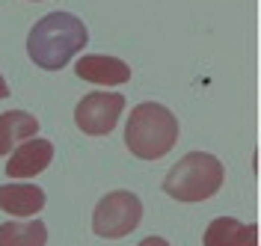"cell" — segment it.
<instances>
[{"label":"cell","instance_id":"5bb4252c","mask_svg":"<svg viewBox=\"0 0 261 246\" xmlns=\"http://www.w3.org/2000/svg\"><path fill=\"white\" fill-rule=\"evenodd\" d=\"M33 3H39V0H33Z\"/></svg>","mask_w":261,"mask_h":246},{"label":"cell","instance_id":"6da1fadb","mask_svg":"<svg viewBox=\"0 0 261 246\" xmlns=\"http://www.w3.org/2000/svg\"><path fill=\"white\" fill-rule=\"evenodd\" d=\"M89 30L77 15L71 12H50L42 21L33 24L27 36V53L39 68L45 71H60L68 66V60L86 48Z\"/></svg>","mask_w":261,"mask_h":246},{"label":"cell","instance_id":"4fadbf2b","mask_svg":"<svg viewBox=\"0 0 261 246\" xmlns=\"http://www.w3.org/2000/svg\"><path fill=\"white\" fill-rule=\"evenodd\" d=\"M9 98V86H6V80H3V74H0V101Z\"/></svg>","mask_w":261,"mask_h":246},{"label":"cell","instance_id":"8fae6325","mask_svg":"<svg viewBox=\"0 0 261 246\" xmlns=\"http://www.w3.org/2000/svg\"><path fill=\"white\" fill-rule=\"evenodd\" d=\"M48 243V229L36 216L27 223H3L0 226V246H45Z\"/></svg>","mask_w":261,"mask_h":246},{"label":"cell","instance_id":"30bf717a","mask_svg":"<svg viewBox=\"0 0 261 246\" xmlns=\"http://www.w3.org/2000/svg\"><path fill=\"white\" fill-rule=\"evenodd\" d=\"M39 133V119L24 110H6L0 113V157H6L18 143Z\"/></svg>","mask_w":261,"mask_h":246},{"label":"cell","instance_id":"7c38bea8","mask_svg":"<svg viewBox=\"0 0 261 246\" xmlns=\"http://www.w3.org/2000/svg\"><path fill=\"white\" fill-rule=\"evenodd\" d=\"M140 246H169V243H166L163 237H154V234H151V237H146V240H143Z\"/></svg>","mask_w":261,"mask_h":246},{"label":"cell","instance_id":"5b68a950","mask_svg":"<svg viewBox=\"0 0 261 246\" xmlns=\"http://www.w3.org/2000/svg\"><path fill=\"white\" fill-rule=\"evenodd\" d=\"M125 110V95L119 92H89L74 107V125L89 136H104L116 128Z\"/></svg>","mask_w":261,"mask_h":246},{"label":"cell","instance_id":"9c48e42d","mask_svg":"<svg viewBox=\"0 0 261 246\" xmlns=\"http://www.w3.org/2000/svg\"><path fill=\"white\" fill-rule=\"evenodd\" d=\"M45 202L48 196L39 184H0V208L12 216H36Z\"/></svg>","mask_w":261,"mask_h":246},{"label":"cell","instance_id":"52a82bcc","mask_svg":"<svg viewBox=\"0 0 261 246\" xmlns=\"http://www.w3.org/2000/svg\"><path fill=\"white\" fill-rule=\"evenodd\" d=\"M77 77L98 86H122L130 80V66L119 57H104V53H86L77 60Z\"/></svg>","mask_w":261,"mask_h":246},{"label":"cell","instance_id":"7a4b0ae2","mask_svg":"<svg viewBox=\"0 0 261 246\" xmlns=\"http://www.w3.org/2000/svg\"><path fill=\"white\" fill-rule=\"evenodd\" d=\"M178 143V119L169 107L146 101L130 110L125 125V146L140 160H161Z\"/></svg>","mask_w":261,"mask_h":246},{"label":"cell","instance_id":"3957f363","mask_svg":"<svg viewBox=\"0 0 261 246\" xmlns=\"http://www.w3.org/2000/svg\"><path fill=\"white\" fill-rule=\"evenodd\" d=\"M226 166L208 151H190L163 178V193L175 202H208L223 190Z\"/></svg>","mask_w":261,"mask_h":246},{"label":"cell","instance_id":"277c9868","mask_svg":"<svg viewBox=\"0 0 261 246\" xmlns=\"http://www.w3.org/2000/svg\"><path fill=\"white\" fill-rule=\"evenodd\" d=\"M143 220V202L130 190H113L95 205L92 213V231L104 240L128 237Z\"/></svg>","mask_w":261,"mask_h":246},{"label":"cell","instance_id":"8992f818","mask_svg":"<svg viewBox=\"0 0 261 246\" xmlns=\"http://www.w3.org/2000/svg\"><path fill=\"white\" fill-rule=\"evenodd\" d=\"M50 160H54V143L30 136L15 151H9V160L3 169L9 178H36L39 172H45L50 166Z\"/></svg>","mask_w":261,"mask_h":246},{"label":"cell","instance_id":"ba28073f","mask_svg":"<svg viewBox=\"0 0 261 246\" xmlns=\"http://www.w3.org/2000/svg\"><path fill=\"white\" fill-rule=\"evenodd\" d=\"M205 246H258V226L241 223L234 216H217L205 229Z\"/></svg>","mask_w":261,"mask_h":246}]
</instances>
